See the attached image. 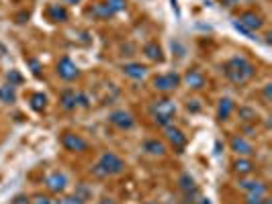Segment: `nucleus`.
Instances as JSON below:
<instances>
[{
	"label": "nucleus",
	"instance_id": "nucleus-1",
	"mask_svg": "<svg viewBox=\"0 0 272 204\" xmlns=\"http://www.w3.org/2000/svg\"><path fill=\"white\" fill-rule=\"evenodd\" d=\"M223 70L227 80H231L233 84H246L254 76V65L246 57H231Z\"/></svg>",
	"mask_w": 272,
	"mask_h": 204
},
{
	"label": "nucleus",
	"instance_id": "nucleus-2",
	"mask_svg": "<svg viewBox=\"0 0 272 204\" xmlns=\"http://www.w3.org/2000/svg\"><path fill=\"white\" fill-rule=\"evenodd\" d=\"M123 169H125V161L119 157L117 153L107 151V153H103V155H100L98 163L92 167V172H94V176H98V178H107V176L121 174Z\"/></svg>",
	"mask_w": 272,
	"mask_h": 204
},
{
	"label": "nucleus",
	"instance_id": "nucleus-3",
	"mask_svg": "<svg viewBox=\"0 0 272 204\" xmlns=\"http://www.w3.org/2000/svg\"><path fill=\"white\" fill-rule=\"evenodd\" d=\"M151 114H154V121L160 125V127H168L172 123V118L176 114V104L174 100H168V98H162L158 100L154 106H151Z\"/></svg>",
	"mask_w": 272,
	"mask_h": 204
},
{
	"label": "nucleus",
	"instance_id": "nucleus-4",
	"mask_svg": "<svg viewBox=\"0 0 272 204\" xmlns=\"http://www.w3.org/2000/svg\"><path fill=\"white\" fill-rule=\"evenodd\" d=\"M180 84V76L176 72H168V74H162V76H156L154 78V88L156 90H162V92H170V90H176Z\"/></svg>",
	"mask_w": 272,
	"mask_h": 204
},
{
	"label": "nucleus",
	"instance_id": "nucleus-5",
	"mask_svg": "<svg viewBox=\"0 0 272 204\" xmlns=\"http://www.w3.org/2000/svg\"><path fill=\"white\" fill-rule=\"evenodd\" d=\"M58 76L66 82H72L80 76V70H78V65L70 59V57H62L60 63H58Z\"/></svg>",
	"mask_w": 272,
	"mask_h": 204
},
{
	"label": "nucleus",
	"instance_id": "nucleus-6",
	"mask_svg": "<svg viewBox=\"0 0 272 204\" xmlns=\"http://www.w3.org/2000/svg\"><path fill=\"white\" fill-rule=\"evenodd\" d=\"M109 121H111L115 127L123 129V131H129V129H133V125H135L133 114L127 112V110H113V112L109 114Z\"/></svg>",
	"mask_w": 272,
	"mask_h": 204
},
{
	"label": "nucleus",
	"instance_id": "nucleus-7",
	"mask_svg": "<svg viewBox=\"0 0 272 204\" xmlns=\"http://www.w3.org/2000/svg\"><path fill=\"white\" fill-rule=\"evenodd\" d=\"M235 23H240L246 31H258V29H262V25H264V21H262V16L260 14H256V12H244V14H240V19H237Z\"/></svg>",
	"mask_w": 272,
	"mask_h": 204
},
{
	"label": "nucleus",
	"instance_id": "nucleus-8",
	"mask_svg": "<svg viewBox=\"0 0 272 204\" xmlns=\"http://www.w3.org/2000/svg\"><path fill=\"white\" fill-rule=\"evenodd\" d=\"M62 145H64L68 151H86V147H88V143L84 141L80 135H74V133H64Z\"/></svg>",
	"mask_w": 272,
	"mask_h": 204
},
{
	"label": "nucleus",
	"instance_id": "nucleus-9",
	"mask_svg": "<svg viewBox=\"0 0 272 204\" xmlns=\"http://www.w3.org/2000/svg\"><path fill=\"white\" fill-rule=\"evenodd\" d=\"M45 184H47V188L52 192H64L66 186H68V178L62 172H54V174H49L45 178Z\"/></svg>",
	"mask_w": 272,
	"mask_h": 204
},
{
	"label": "nucleus",
	"instance_id": "nucleus-10",
	"mask_svg": "<svg viewBox=\"0 0 272 204\" xmlns=\"http://www.w3.org/2000/svg\"><path fill=\"white\" fill-rule=\"evenodd\" d=\"M123 74L131 80H145L147 76V67L141 63H125L123 65Z\"/></svg>",
	"mask_w": 272,
	"mask_h": 204
},
{
	"label": "nucleus",
	"instance_id": "nucleus-11",
	"mask_svg": "<svg viewBox=\"0 0 272 204\" xmlns=\"http://www.w3.org/2000/svg\"><path fill=\"white\" fill-rule=\"evenodd\" d=\"M164 129H166L168 141L172 143L176 149H182V147L186 145V137H184V133H182L180 129H176V127H172V125H168V127H164Z\"/></svg>",
	"mask_w": 272,
	"mask_h": 204
},
{
	"label": "nucleus",
	"instance_id": "nucleus-12",
	"mask_svg": "<svg viewBox=\"0 0 272 204\" xmlns=\"http://www.w3.org/2000/svg\"><path fill=\"white\" fill-rule=\"evenodd\" d=\"M231 151H235L237 155H252L254 153V147H252V143L250 141H246L244 137H233L231 139Z\"/></svg>",
	"mask_w": 272,
	"mask_h": 204
},
{
	"label": "nucleus",
	"instance_id": "nucleus-13",
	"mask_svg": "<svg viewBox=\"0 0 272 204\" xmlns=\"http://www.w3.org/2000/svg\"><path fill=\"white\" fill-rule=\"evenodd\" d=\"M184 84H186L189 88L199 90V88L205 86V76H203L199 70H189V74L184 76Z\"/></svg>",
	"mask_w": 272,
	"mask_h": 204
},
{
	"label": "nucleus",
	"instance_id": "nucleus-14",
	"mask_svg": "<svg viewBox=\"0 0 272 204\" xmlns=\"http://www.w3.org/2000/svg\"><path fill=\"white\" fill-rule=\"evenodd\" d=\"M240 188L242 190H246L248 194H266V184L264 182H254V180H242L240 182Z\"/></svg>",
	"mask_w": 272,
	"mask_h": 204
},
{
	"label": "nucleus",
	"instance_id": "nucleus-15",
	"mask_svg": "<svg viewBox=\"0 0 272 204\" xmlns=\"http://www.w3.org/2000/svg\"><path fill=\"white\" fill-rule=\"evenodd\" d=\"M60 102H62V108L74 110L78 106V92L76 90H64L60 96Z\"/></svg>",
	"mask_w": 272,
	"mask_h": 204
},
{
	"label": "nucleus",
	"instance_id": "nucleus-16",
	"mask_svg": "<svg viewBox=\"0 0 272 204\" xmlns=\"http://www.w3.org/2000/svg\"><path fill=\"white\" fill-rule=\"evenodd\" d=\"M47 16H49V21H54V23H66L68 21V10L62 4H52L47 8Z\"/></svg>",
	"mask_w": 272,
	"mask_h": 204
},
{
	"label": "nucleus",
	"instance_id": "nucleus-17",
	"mask_svg": "<svg viewBox=\"0 0 272 204\" xmlns=\"http://www.w3.org/2000/svg\"><path fill=\"white\" fill-rule=\"evenodd\" d=\"M233 112V100L231 98H221L219 100V108H217V118L219 121H225Z\"/></svg>",
	"mask_w": 272,
	"mask_h": 204
},
{
	"label": "nucleus",
	"instance_id": "nucleus-18",
	"mask_svg": "<svg viewBox=\"0 0 272 204\" xmlns=\"http://www.w3.org/2000/svg\"><path fill=\"white\" fill-rule=\"evenodd\" d=\"M143 151L149 153V155H164V153H166V145L162 141H158V139H149V141L143 143Z\"/></svg>",
	"mask_w": 272,
	"mask_h": 204
},
{
	"label": "nucleus",
	"instance_id": "nucleus-19",
	"mask_svg": "<svg viewBox=\"0 0 272 204\" xmlns=\"http://www.w3.org/2000/svg\"><path fill=\"white\" fill-rule=\"evenodd\" d=\"M143 55H145L147 59H151V61H162V59H164L162 47H160L158 43H147V45L143 47Z\"/></svg>",
	"mask_w": 272,
	"mask_h": 204
},
{
	"label": "nucleus",
	"instance_id": "nucleus-20",
	"mask_svg": "<svg viewBox=\"0 0 272 204\" xmlns=\"http://www.w3.org/2000/svg\"><path fill=\"white\" fill-rule=\"evenodd\" d=\"M0 102H4V104H14L16 102V90L14 86L6 84V86H0Z\"/></svg>",
	"mask_w": 272,
	"mask_h": 204
},
{
	"label": "nucleus",
	"instance_id": "nucleus-21",
	"mask_svg": "<svg viewBox=\"0 0 272 204\" xmlns=\"http://www.w3.org/2000/svg\"><path fill=\"white\" fill-rule=\"evenodd\" d=\"M233 169H235L237 174L246 176V174H252V169H254V163H252L250 159H244V157H240V159H235V163H233Z\"/></svg>",
	"mask_w": 272,
	"mask_h": 204
},
{
	"label": "nucleus",
	"instance_id": "nucleus-22",
	"mask_svg": "<svg viewBox=\"0 0 272 204\" xmlns=\"http://www.w3.org/2000/svg\"><path fill=\"white\" fill-rule=\"evenodd\" d=\"M45 104H47V96H45V94L37 92V94L31 96V108H33V110H43Z\"/></svg>",
	"mask_w": 272,
	"mask_h": 204
},
{
	"label": "nucleus",
	"instance_id": "nucleus-23",
	"mask_svg": "<svg viewBox=\"0 0 272 204\" xmlns=\"http://www.w3.org/2000/svg\"><path fill=\"white\" fill-rule=\"evenodd\" d=\"M92 14L98 16V19H109V16H113V10L103 2V4H96V6L92 8Z\"/></svg>",
	"mask_w": 272,
	"mask_h": 204
},
{
	"label": "nucleus",
	"instance_id": "nucleus-24",
	"mask_svg": "<svg viewBox=\"0 0 272 204\" xmlns=\"http://www.w3.org/2000/svg\"><path fill=\"white\" fill-rule=\"evenodd\" d=\"M178 184H180V188L184 190V192H195V180L189 176V174H182L180 176V180H178Z\"/></svg>",
	"mask_w": 272,
	"mask_h": 204
},
{
	"label": "nucleus",
	"instance_id": "nucleus-25",
	"mask_svg": "<svg viewBox=\"0 0 272 204\" xmlns=\"http://www.w3.org/2000/svg\"><path fill=\"white\" fill-rule=\"evenodd\" d=\"M111 10H113V14H117V12H121V10H125V0H107V2H105Z\"/></svg>",
	"mask_w": 272,
	"mask_h": 204
},
{
	"label": "nucleus",
	"instance_id": "nucleus-26",
	"mask_svg": "<svg viewBox=\"0 0 272 204\" xmlns=\"http://www.w3.org/2000/svg\"><path fill=\"white\" fill-rule=\"evenodd\" d=\"M240 116L244 118V121H254V118H256V112H254L252 108H240Z\"/></svg>",
	"mask_w": 272,
	"mask_h": 204
},
{
	"label": "nucleus",
	"instance_id": "nucleus-27",
	"mask_svg": "<svg viewBox=\"0 0 272 204\" xmlns=\"http://www.w3.org/2000/svg\"><path fill=\"white\" fill-rule=\"evenodd\" d=\"M264 196H266V194H264ZM264 196H262V194H248V204H262Z\"/></svg>",
	"mask_w": 272,
	"mask_h": 204
},
{
	"label": "nucleus",
	"instance_id": "nucleus-28",
	"mask_svg": "<svg viewBox=\"0 0 272 204\" xmlns=\"http://www.w3.org/2000/svg\"><path fill=\"white\" fill-rule=\"evenodd\" d=\"M62 204H82V198H78V194L76 196H68V198H64V200H60Z\"/></svg>",
	"mask_w": 272,
	"mask_h": 204
},
{
	"label": "nucleus",
	"instance_id": "nucleus-29",
	"mask_svg": "<svg viewBox=\"0 0 272 204\" xmlns=\"http://www.w3.org/2000/svg\"><path fill=\"white\" fill-rule=\"evenodd\" d=\"M8 80H10V86H14V84L21 82V76L16 74V72H10V74H8Z\"/></svg>",
	"mask_w": 272,
	"mask_h": 204
},
{
	"label": "nucleus",
	"instance_id": "nucleus-30",
	"mask_svg": "<svg viewBox=\"0 0 272 204\" xmlns=\"http://www.w3.org/2000/svg\"><path fill=\"white\" fill-rule=\"evenodd\" d=\"M197 102H199V100H191V102H189V110H199V108H201Z\"/></svg>",
	"mask_w": 272,
	"mask_h": 204
},
{
	"label": "nucleus",
	"instance_id": "nucleus-31",
	"mask_svg": "<svg viewBox=\"0 0 272 204\" xmlns=\"http://www.w3.org/2000/svg\"><path fill=\"white\" fill-rule=\"evenodd\" d=\"M98 204H117V202H115L113 198H103V200H100Z\"/></svg>",
	"mask_w": 272,
	"mask_h": 204
},
{
	"label": "nucleus",
	"instance_id": "nucleus-32",
	"mask_svg": "<svg viewBox=\"0 0 272 204\" xmlns=\"http://www.w3.org/2000/svg\"><path fill=\"white\" fill-rule=\"evenodd\" d=\"M14 204H29V202H27V198L19 196V198H16V200H14Z\"/></svg>",
	"mask_w": 272,
	"mask_h": 204
},
{
	"label": "nucleus",
	"instance_id": "nucleus-33",
	"mask_svg": "<svg viewBox=\"0 0 272 204\" xmlns=\"http://www.w3.org/2000/svg\"><path fill=\"white\" fill-rule=\"evenodd\" d=\"M31 65H33V72L39 74V63H37V61H31Z\"/></svg>",
	"mask_w": 272,
	"mask_h": 204
},
{
	"label": "nucleus",
	"instance_id": "nucleus-34",
	"mask_svg": "<svg viewBox=\"0 0 272 204\" xmlns=\"http://www.w3.org/2000/svg\"><path fill=\"white\" fill-rule=\"evenodd\" d=\"M66 2H70V4H78L80 0H66Z\"/></svg>",
	"mask_w": 272,
	"mask_h": 204
},
{
	"label": "nucleus",
	"instance_id": "nucleus-35",
	"mask_svg": "<svg viewBox=\"0 0 272 204\" xmlns=\"http://www.w3.org/2000/svg\"><path fill=\"white\" fill-rule=\"evenodd\" d=\"M145 204H156V202H145Z\"/></svg>",
	"mask_w": 272,
	"mask_h": 204
}]
</instances>
